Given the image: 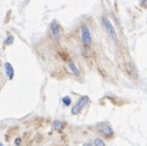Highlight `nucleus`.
Returning <instances> with one entry per match:
<instances>
[{
	"label": "nucleus",
	"instance_id": "nucleus-7",
	"mask_svg": "<svg viewBox=\"0 0 147 146\" xmlns=\"http://www.w3.org/2000/svg\"><path fill=\"white\" fill-rule=\"evenodd\" d=\"M68 67H69V69H71V72L74 74V76H78L79 74V71H78V68H77L76 63L73 61H69L68 62Z\"/></svg>",
	"mask_w": 147,
	"mask_h": 146
},
{
	"label": "nucleus",
	"instance_id": "nucleus-11",
	"mask_svg": "<svg viewBox=\"0 0 147 146\" xmlns=\"http://www.w3.org/2000/svg\"><path fill=\"white\" fill-rule=\"evenodd\" d=\"M12 43H13V37H12V35H9L7 39H6V44L10 45V44H12Z\"/></svg>",
	"mask_w": 147,
	"mask_h": 146
},
{
	"label": "nucleus",
	"instance_id": "nucleus-10",
	"mask_svg": "<svg viewBox=\"0 0 147 146\" xmlns=\"http://www.w3.org/2000/svg\"><path fill=\"white\" fill-rule=\"evenodd\" d=\"M62 101H63V104H65L66 106H69V105H71V99H69L68 96H65V97L62 99Z\"/></svg>",
	"mask_w": 147,
	"mask_h": 146
},
{
	"label": "nucleus",
	"instance_id": "nucleus-1",
	"mask_svg": "<svg viewBox=\"0 0 147 146\" xmlns=\"http://www.w3.org/2000/svg\"><path fill=\"white\" fill-rule=\"evenodd\" d=\"M101 20H102V24H104V28H105V31L107 32V34H108L113 40L118 39L117 32H115V29H114V27H113L112 22L109 21V18H107L106 16H101Z\"/></svg>",
	"mask_w": 147,
	"mask_h": 146
},
{
	"label": "nucleus",
	"instance_id": "nucleus-14",
	"mask_svg": "<svg viewBox=\"0 0 147 146\" xmlns=\"http://www.w3.org/2000/svg\"><path fill=\"white\" fill-rule=\"evenodd\" d=\"M0 146H4V145H3V144H1V142H0Z\"/></svg>",
	"mask_w": 147,
	"mask_h": 146
},
{
	"label": "nucleus",
	"instance_id": "nucleus-6",
	"mask_svg": "<svg viewBox=\"0 0 147 146\" xmlns=\"http://www.w3.org/2000/svg\"><path fill=\"white\" fill-rule=\"evenodd\" d=\"M4 66H5V72H6V74H7L9 79H12V78H13V74H15V72H13V68H12V66H11V63L6 62Z\"/></svg>",
	"mask_w": 147,
	"mask_h": 146
},
{
	"label": "nucleus",
	"instance_id": "nucleus-5",
	"mask_svg": "<svg viewBox=\"0 0 147 146\" xmlns=\"http://www.w3.org/2000/svg\"><path fill=\"white\" fill-rule=\"evenodd\" d=\"M98 130L101 132V134H104L105 136H107V138H111L112 135H113V130H112V128H111V125H108V124H100L98 125Z\"/></svg>",
	"mask_w": 147,
	"mask_h": 146
},
{
	"label": "nucleus",
	"instance_id": "nucleus-9",
	"mask_svg": "<svg viewBox=\"0 0 147 146\" xmlns=\"http://www.w3.org/2000/svg\"><path fill=\"white\" fill-rule=\"evenodd\" d=\"M94 145L95 146H106V144H105L104 140H101L100 138H96L95 141H94Z\"/></svg>",
	"mask_w": 147,
	"mask_h": 146
},
{
	"label": "nucleus",
	"instance_id": "nucleus-4",
	"mask_svg": "<svg viewBox=\"0 0 147 146\" xmlns=\"http://www.w3.org/2000/svg\"><path fill=\"white\" fill-rule=\"evenodd\" d=\"M61 34H62V28H61L60 23L57 21H52V23H51V35H52L54 40L58 41Z\"/></svg>",
	"mask_w": 147,
	"mask_h": 146
},
{
	"label": "nucleus",
	"instance_id": "nucleus-3",
	"mask_svg": "<svg viewBox=\"0 0 147 146\" xmlns=\"http://www.w3.org/2000/svg\"><path fill=\"white\" fill-rule=\"evenodd\" d=\"M87 102H89V96L84 95V96H80L79 99H78V101H77V104L74 105V107L71 110V113L73 114V116H76V114H78V113L82 111V108L85 105H86Z\"/></svg>",
	"mask_w": 147,
	"mask_h": 146
},
{
	"label": "nucleus",
	"instance_id": "nucleus-8",
	"mask_svg": "<svg viewBox=\"0 0 147 146\" xmlns=\"http://www.w3.org/2000/svg\"><path fill=\"white\" fill-rule=\"evenodd\" d=\"M52 127H54L56 130H61L62 127H63V124H62L61 121H54V122H52Z\"/></svg>",
	"mask_w": 147,
	"mask_h": 146
},
{
	"label": "nucleus",
	"instance_id": "nucleus-2",
	"mask_svg": "<svg viewBox=\"0 0 147 146\" xmlns=\"http://www.w3.org/2000/svg\"><path fill=\"white\" fill-rule=\"evenodd\" d=\"M82 41L84 46H85V50H87L89 48H90V45L93 43V40H91V34H90V29L87 27V24H83L82 27Z\"/></svg>",
	"mask_w": 147,
	"mask_h": 146
},
{
	"label": "nucleus",
	"instance_id": "nucleus-13",
	"mask_svg": "<svg viewBox=\"0 0 147 146\" xmlns=\"http://www.w3.org/2000/svg\"><path fill=\"white\" fill-rule=\"evenodd\" d=\"M83 146H94V145L91 144V142H85V144H84Z\"/></svg>",
	"mask_w": 147,
	"mask_h": 146
},
{
	"label": "nucleus",
	"instance_id": "nucleus-12",
	"mask_svg": "<svg viewBox=\"0 0 147 146\" xmlns=\"http://www.w3.org/2000/svg\"><path fill=\"white\" fill-rule=\"evenodd\" d=\"M21 138H17V139H16V140H15V144H16V145L17 146H18V145H20V144H21Z\"/></svg>",
	"mask_w": 147,
	"mask_h": 146
}]
</instances>
